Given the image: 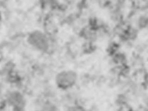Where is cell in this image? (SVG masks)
I'll return each mask as SVG.
<instances>
[{
	"label": "cell",
	"instance_id": "1",
	"mask_svg": "<svg viewBox=\"0 0 148 111\" xmlns=\"http://www.w3.org/2000/svg\"><path fill=\"white\" fill-rule=\"evenodd\" d=\"M28 42L34 48L45 51L48 50L49 42L46 35L40 31H34L28 36Z\"/></svg>",
	"mask_w": 148,
	"mask_h": 111
},
{
	"label": "cell",
	"instance_id": "2",
	"mask_svg": "<svg viewBox=\"0 0 148 111\" xmlns=\"http://www.w3.org/2000/svg\"><path fill=\"white\" fill-rule=\"evenodd\" d=\"M77 75L72 71H63L56 77V83L60 88L68 89L72 87L76 82Z\"/></svg>",
	"mask_w": 148,
	"mask_h": 111
},
{
	"label": "cell",
	"instance_id": "3",
	"mask_svg": "<svg viewBox=\"0 0 148 111\" xmlns=\"http://www.w3.org/2000/svg\"><path fill=\"white\" fill-rule=\"evenodd\" d=\"M9 102L14 107L21 108L24 106V101L21 95L17 93H12L9 96Z\"/></svg>",
	"mask_w": 148,
	"mask_h": 111
},
{
	"label": "cell",
	"instance_id": "4",
	"mask_svg": "<svg viewBox=\"0 0 148 111\" xmlns=\"http://www.w3.org/2000/svg\"><path fill=\"white\" fill-rule=\"evenodd\" d=\"M112 61L115 65H122L127 64V57L125 55L121 52L119 51L112 56Z\"/></svg>",
	"mask_w": 148,
	"mask_h": 111
},
{
	"label": "cell",
	"instance_id": "5",
	"mask_svg": "<svg viewBox=\"0 0 148 111\" xmlns=\"http://www.w3.org/2000/svg\"><path fill=\"white\" fill-rule=\"evenodd\" d=\"M119 45L114 42L111 43L108 47V52L109 54L111 56H113V55L118 53L119 51Z\"/></svg>",
	"mask_w": 148,
	"mask_h": 111
},
{
	"label": "cell",
	"instance_id": "6",
	"mask_svg": "<svg viewBox=\"0 0 148 111\" xmlns=\"http://www.w3.org/2000/svg\"><path fill=\"white\" fill-rule=\"evenodd\" d=\"M65 111H87V110L82 105H72L68 106Z\"/></svg>",
	"mask_w": 148,
	"mask_h": 111
}]
</instances>
